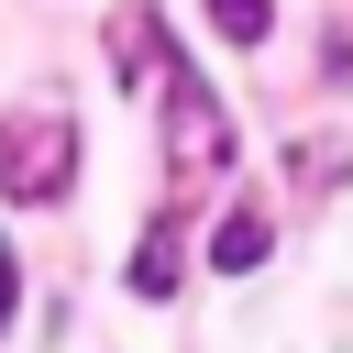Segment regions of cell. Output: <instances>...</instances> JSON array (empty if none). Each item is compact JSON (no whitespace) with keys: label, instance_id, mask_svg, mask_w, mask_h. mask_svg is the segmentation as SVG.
I'll use <instances>...</instances> for the list:
<instances>
[{"label":"cell","instance_id":"cell-1","mask_svg":"<svg viewBox=\"0 0 353 353\" xmlns=\"http://www.w3.org/2000/svg\"><path fill=\"white\" fill-rule=\"evenodd\" d=\"M66 165H77V121L66 110H22V121H0V199H55L66 188Z\"/></svg>","mask_w":353,"mask_h":353},{"label":"cell","instance_id":"cell-2","mask_svg":"<svg viewBox=\"0 0 353 353\" xmlns=\"http://www.w3.org/2000/svg\"><path fill=\"white\" fill-rule=\"evenodd\" d=\"M154 88H176V99H165V154H176V176H221V165H232V121H221L210 77H199V66H165Z\"/></svg>","mask_w":353,"mask_h":353},{"label":"cell","instance_id":"cell-3","mask_svg":"<svg viewBox=\"0 0 353 353\" xmlns=\"http://www.w3.org/2000/svg\"><path fill=\"white\" fill-rule=\"evenodd\" d=\"M265 243H276V232H265V210L243 199V210L221 221V243H210V265H221V276H254V265H265Z\"/></svg>","mask_w":353,"mask_h":353},{"label":"cell","instance_id":"cell-4","mask_svg":"<svg viewBox=\"0 0 353 353\" xmlns=\"http://www.w3.org/2000/svg\"><path fill=\"white\" fill-rule=\"evenodd\" d=\"M132 298H176V221L143 232V254H132Z\"/></svg>","mask_w":353,"mask_h":353},{"label":"cell","instance_id":"cell-5","mask_svg":"<svg viewBox=\"0 0 353 353\" xmlns=\"http://www.w3.org/2000/svg\"><path fill=\"white\" fill-rule=\"evenodd\" d=\"M210 22H221V44H265L276 33V0H210Z\"/></svg>","mask_w":353,"mask_h":353},{"label":"cell","instance_id":"cell-6","mask_svg":"<svg viewBox=\"0 0 353 353\" xmlns=\"http://www.w3.org/2000/svg\"><path fill=\"white\" fill-rule=\"evenodd\" d=\"M11 309H22V254L0 243V331H11Z\"/></svg>","mask_w":353,"mask_h":353}]
</instances>
